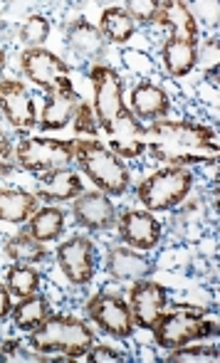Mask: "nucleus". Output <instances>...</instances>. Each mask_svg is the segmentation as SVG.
I'll use <instances>...</instances> for the list:
<instances>
[{
	"label": "nucleus",
	"mask_w": 220,
	"mask_h": 363,
	"mask_svg": "<svg viewBox=\"0 0 220 363\" xmlns=\"http://www.w3.org/2000/svg\"><path fill=\"white\" fill-rule=\"evenodd\" d=\"M119 238L134 250H153L161 242V223L148 211H126L116 220Z\"/></svg>",
	"instance_id": "4468645a"
},
{
	"label": "nucleus",
	"mask_w": 220,
	"mask_h": 363,
	"mask_svg": "<svg viewBox=\"0 0 220 363\" xmlns=\"http://www.w3.org/2000/svg\"><path fill=\"white\" fill-rule=\"evenodd\" d=\"M20 168L33 173H50L67 168L75 161V141L62 139H25L15 148Z\"/></svg>",
	"instance_id": "423d86ee"
},
{
	"label": "nucleus",
	"mask_w": 220,
	"mask_h": 363,
	"mask_svg": "<svg viewBox=\"0 0 220 363\" xmlns=\"http://www.w3.org/2000/svg\"><path fill=\"white\" fill-rule=\"evenodd\" d=\"M82 104V96L75 89H57L50 91L45 96L43 106V119L38 126H43V131H60L75 119L77 109Z\"/></svg>",
	"instance_id": "f3484780"
},
{
	"label": "nucleus",
	"mask_w": 220,
	"mask_h": 363,
	"mask_svg": "<svg viewBox=\"0 0 220 363\" xmlns=\"http://www.w3.org/2000/svg\"><path fill=\"white\" fill-rule=\"evenodd\" d=\"M168 363H213L218 361V349L216 346H178V349H171L168 354Z\"/></svg>",
	"instance_id": "c85d7f7f"
},
{
	"label": "nucleus",
	"mask_w": 220,
	"mask_h": 363,
	"mask_svg": "<svg viewBox=\"0 0 220 363\" xmlns=\"http://www.w3.org/2000/svg\"><path fill=\"white\" fill-rule=\"evenodd\" d=\"M0 109H3L5 119L15 129H33V126H38L35 101L30 96V91L25 89L23 82L18 79L0 82Z\"/></svg>",
	"instance_id": "ddd939ff"
},
{
	"label": "nucleus",
	"mask_w": 220,
	"mask_h": 363,
	"mask_svg": "<svg viewBox=\"0 0 220 363\" xmlns=\"http://www.w3.org/2000/svg\"><path fill=\"white\" fill-rule=\"evenodd\" d=\"M5 252H8V257L13 259V262H18V264H38V262H43V259L48 257V250H45V245L40 242V240H35L28 230L13 235V238H10V242L5 245Z\"/></svg>",
	"instance_id": "a878e982"
},
{
	"label": "nucleus",
	"mask_w": 220,
	"mask_h": 363,
	"mask_svg": "<svg viewBox=\"0 0 220 363\" xmlns=\"http://www.w3.org/2000/svg\"><path fill=\"white\" fill-rule=\"evenodd\" d=\"M10 311H13V299H10V291H8V287H3V284H0V319H5Z\"/></svg>",
	"instance_id": "4c0bfd02"
},
{
	"label": "nucleus",
	"mask_w": 220,
	"mask_h": 363,
	"mask_svg": "<svg viewBox=\"0 0 220 363\" xmlns=\"http://www.w3.org/2000/svg\"><path fill=\"white\" fill-rule=\"evenodd\" d=\"M92 91H94V116L101 129H109L111 121L124 109V82L119 72L109 65L92 67Z\"/></svg>",
	"instance_id": "6e6552de"
},
{
	"label": "nucleus",
	"mask_w": 220,
	"mask_h": 363,
	"mask_svg": "<svg viewBox=\"0 0 220 363\" xmlns=\"http://www.w3.org/2000/svg\"><path fill=\"white\" fill-rule=\"evenodd\" d=\"M20 359H28V361H53L48 359V354H40V351H28L20 341L10 339L5 341V346L0 349V361H20Z\"/></svg>",
	"instance_id": "7c9ffc66"
},
{
	"label": "nucleus",
	"mask_w": 220,
	"mask_h": 363,
	"mask_svg": "<svg viewBox=\"0 0 220 363\" xmlns=\"http://www.w3.org/2000/svg\"><path fill=\"white\" fill-rule=\"evenodd\" d=\"M168 94L151 82H139L131 91V114L136 119H163L168 114Z\"/></svg>",
	"instance_id": "a211bd4d"
},
{
	"label": "nucleus",
	"mask_w": 220,
	"mask_h": 363,
	"mask_svg": "<svg viewBox=\"0 0 220 363\" xmlns=\"http://www.w3.org/2000/svg\"><path fill=\"white\" fill-rule=\"evenodd\" d=\"M57 264L62 274L77 287H84L94 277V245L89 238H72L57 247Z\"/></svg>",
	"instance_id": "9d476101"
},
{
	"label": "nucleus",
	"mask_w": 220,
	"mask_h": 363,
	"mask_svg": "<svg viewBox=\"0 0 220 363\" xmlns=\"http://www.w3.org/2000/svg\"><path fill=\"white\" fill-rule=\"evenodd\" d=\"M75 218L87 230H111L116 225V211L109 196L101 191L82 193L75 201Z\"/></svg>",
	"instance_id": "dca6fc26"
},
{
	"label": "nucleus",
	"mask_w": 220,
	"mask_h": 363,
	"mask_svg": "<svg viewBox=\"0 0 220 363\" xmlns=\"http://www.w3.org/2000/svg\"><path fill=\"white\" fill-rule=\"evenodd\" d=\"M72 121H75L77 136H97V131H99V124H97L94 111H92V106L84 104V101L79 104V109H77Z\"/></svg>",
	"instance_id": "473e14b6"
},
{
	"label": "nucleus",
	"mask_w": 220,
	"mask_h": 363,
	"mask_svg": "<svg viewBox=\"0 0 220 363\" xmlns=\"http://www.w3.org/2000/svg\"><path fill=\"white\" fill-rule=\"evenodd\" d=\"M99 33L104 35V40L114 45H126L136 33V23L129 18L124 8H106L101 13V20H99Z\"/></svg>",
	"instance_id": "393cba45"
},
{
	"label": "nucleus",
	"mask_w": 220,
	"mask_h": 363,
	"mask_svg": "<svg viewBox=\"0 0 220 363\" xmlns=\"http://www.w3.org/2000/svg\"><path fill=\"white\" fill-rule=\"evenodd\" d=\"M38 213V196L28 191H3L0 188V220L25 223Z\"/></svg>",
	"instance_id": "4be33fe9"
},
{
	"label": "nucleus",
	"mask_w": 220,
	"mask_h": 363,
	"mask_svg": "<svg viewBox=\"0 0 220 363\" xmlns=\"http://www.w3.org/2000/svg\"><path fill=\"white\" fill-rule=\"evenodd\" d=\"M82 178L67 168H57V171L40 173L38 181V198L43 201H72L82 196Z\"/></svg>",
	"instance_id": "6ab92c4d"
},
{
	"label": "nucleus",
	"mask_w": 220,
	"mask_h": 363,
	"mask_svg": "<svg viewBox=\"0 0 220 363\" xmlns=\"http://www.w3.org/2000/svg\"><path fill=\"white\" fill-rule=\"evenodd\" d=\"M126 13H129V18L134 20V23H153V18H156V10H158V0H129L126 3Z\"/></svg>",
	"instance_id": "2f4dec72"
},
{
	"label": "nucleus",
	"mask_w": 220,
	"mask_h": 363,
	"mask_svg": "<svg viewBox=\"0 0 220 363\" xmlns=\"http://www.w3.org/2000/svg\"><path fill=\"white\" fill-rule=\"evenodd\" d=\"M87 314L92 316V321L104 334L114 336V339H129L134 334V319H131L129 301H124L121 296L99 291L87 304Z\"/></svg>",
	"instance_id": "1a4fd4ad"
},
{
	"label": "nucleus",
	"mask_w": 220,
	"mask_h": 363,
	"mask_svg": "<svg viewBox=\"0 0 220 363\" xmlns=\"http://www.w3.org/2000/svg\"><path fill=\"white\" fill-rule=\"evenodd\" d=\"M5 287H8L10 294L23 299V296L40 291V274L33 267H28V264H13L8 269V274H5Z\"/></svg>",
	"instance_id": "cd10ccee"
},
{
	"label": "nucleus",
	"mask_w": 220,
	"mask_h": 363,
	"mask_svg": "<svg viewBox=\"0 0 220 363\" xmlns=\"http://www.w3.org/2000/svg\"><path fill=\"white\" fill-rule=\"evenodd\" d=\"M15 168H18V161H15L13 144H10V139L3 134V129H0V176H8Z\"/></svg>",
	"instance_id": "f704fd0d"
},
{
	"label": "nucleus",
	"mask_w": 220,
	"mask_h": 363,
	"mask_svg": "<svg viewBox=\"0 0 220 363\" xmlns=\"http://www.w3.org/2000/svg\"><path fill=\"white\" fill-rule=\"evenodd\" d=\"M87 361H106V363H116V361H124V354L119 351L109 349V346H92L87 351Z\"/></svg>",
	"instance_id": "c9c22d12"
},
{
	"label": "nucleus",
	"mask_w": 220,
	"mask_h": 363,
	"mask_svg": "<svg viewBox=\"0 0 220 363\" xmlns=\"http://www.w3.org/2000/svg\"><path fill=\"white\" fill-rule=\"evenodd\" d=\"M106 269L114 279H146L153 272V262L134 250L114 247L106 257Z\"/></svg>",
	"instance_id": "aec40b11"
},
{
	"label": "nucleus",
	"mask_w": 220,
	"mask_h": 363,
	"mask_svg": "<svg viewBox=\"0 0 220 363\" xmlns=\"http://www.w3.org/2000/svg\"><path fill=\"white\" fill-rule=\"evenodd\" d=\"M166 304H168L166 287H161L156 282H146V279H136V284L131 287L129 294V309H131L134 326L151 331Z\"/></svg>",
	"instance_id": "f8f14e48"
},
{
	"label": "nucleus",
	"mask_w": 220,
	"mask_h": 363,
	"mask_svg": "<svg viewBox=\"0 0 220 363\" xmlns=\"http://www.w3.org/2000/svg\"><path fill=\"white\" fill-rule=\"evenodd\" d=\"M153 23L161 25L163 30H168L171 40H183V43L198 45V38H201L198 23L186 3H178V0H158V10H156Z\"/></svg>",
	"instance_id": "2eb2a0df"
},
{
	"label": "nucleus",
	"mask_w": 220,
	"mask_h": 363,
	"mask_svg": "<svg viewBox=\"0 0 220 363\" xmlns=\"http://www.w3.org/2000/svg\"><path fill=\"white\" fill-rule=\"evenodd\" d=\"M106 134H109V151L119 158H139L146 151V126H141V121L126 106L116 114Z\"/></svg>",
	"instance_id": "9b49d317"
},
{
	"label": "nucleus",
	"mask_w": 220,
	"mask_h": 363,
	"mask_svg": "<svg viewBox=\"0 0 220 363\" xmlns=\"http://www.w3.org/2000/svg\"><path fill=\"white\" fill-rule=\"evenodd\" d=\"M3 65H5V52L0 50V67H3Z\"/></svg>",
	"instance_id": "58836bf2"
},
{
	"label": "nucleus",
	"mask_w": 220,
	"mask_h": 363,
	"mask_svg": "<svg viewBox=\"0 0 220 363\" xmlns=\"http://www.w3.org/2000/svg\"><path fill=\"white\" fill-rule=\"evenodd\" d=\"M20 67H23V72L30 82H35L48 94L57 89H75L72 79H70V72H72L70 65L55 52H50V50L28 48L20 55Z\"/></svg>",
	"instance_id": "0eeeda50"
},
{
	"label": "nucleus",
	"mask_w": 220,
	"mask_h": 363,
	"mask_svg": "<svg viewBox=\"0 0 220 363\" xmlns=\"http://www.w3.org/2000/svg\"><path fill=\"white\" fill-rule=\"evenodd\" d=\"M201 62V69L208 77H216L218 72V65H220V55H218V40H208L206 45L201 48V57L196 60V65Z\"/></svg>",
	"instance_id": "72a5a7b5"
},
{
	"label": "nucleus",
	"mask_w": 220,
	"mask_h": 363,
	"mask_svg": "<svg viewBox=\"0 0 220 363\" xmlns=\"http://www.w3.org/2000/svg\"><path fill=\"white\" fill-rule=\"evenodd\" d=\"M153 339L163 349H178L191 341H203L218 331L216 321H208L203 314H193V311H171L163 314L153 324Z\"/></svg>",
	"instance_id": "39448f33"
},
{
	"label": "nucleus",
	"mask_w": 220,
	"mask_h": 363,
	"mask_svg": "<svg viewBox=\"0 0 220 363\" xmlns=\"http://www.w3.org/2000/svg\"><path fill=\"white\" fill-rule=\"evenodd\" d=\"M48 35H50V20L43 18V15L28 18V23L20 30V38H23V43L30 45V48H40V45L48 40Z\"/></svg>",
	"instance_id": "c756f323"
},
{
	"label": "nucleus",
	"mask_w": 220,
	"mask_h": 363,
	"mask_svg": "<svg viewBox=\"0 0 220 363\" xmlns=\"http://www.w3.org/2000/svg\"><path fill=\"white\" fill-rule=\"evenodd\" d=\"M10 314H13V324L20 331H33L50 316V301L40 291H35L30 296H23L18 301V306H13Z\"/></svg>",
	"instance_id": "b1692460"
},
{
	"label": "nucleus",
	"mask_w": 220,
	"mask_h": 363,
	"mask_svg": "<svg viewBox=\"0 0 220 363\" xmlns=\"http://www.w3.org/2000/svg\"><path fill=\"white\" fill-rule=\"evenodd\" d=\"M161 57H163V67L171 77H186L196 67V60H198V48L191 43H183V40H171L163 45L161 50Z\"/></svg>",
	"instance_id": "5701e85b"
},
{
	"label": "nucleus",
	"mask_w": 220,
	"mask_h": 363,
	"mask_svg": "<svg viewBox=\"0 0 220 363\" xmlns=\"http://www.w3.org/2000/svg\"><path fill=\"white\" fill-rule=\"evenodd\" d=\"M28 346L40 354H60L65 359H82L94 346V334L84 321L75 316H48L38 329L30 331Z\"/></svg>",
	"instance_id": "f03ea898"
},
{
	"label": "nucleus",
	"mask_w": 220,
	"mask_h": 363,
	"mask_svg": "<svg viewBox=\"0 0 220 363\" xmlns=\"http://www.w3.org/2000/svg\"><path fill=\"white\" fill-rule=\"evenodd\" d=\"M65 230V213L60 208H43L28 223V233L40 242H53Z\"/></svg>",
	"instance_id": "bb28decb"
},
{
	"label": "nucleus",
	"mask_w": 220,
	"mask_h": 363,
	"mask_svg": "<svg viewBox=\"0 0 220 363\" xmlns=\"http://www.w3.org/2000/svg\"><path fill=\"white\" fill-rule=\"evenodd\" d=\"M67 45L79 57L94 60L104 52L106 40L97 25H92L87 18H77L67 25Z\"/></svg>",
	"instance_id": "412c9836"
},
{
	"label": "nucleus",
	"mask_w": 220,
	"mask_h": 363,
	"mask_svg": "<svg viewBox=\"0 0 220 363\" xmlns=\"http://www.w3.org/2000/svg\"><path fill=\"white\" fill-rule=\"evenodd\" d=\"M129 55L131 60H136L134 65H129L131 69H134V72H141V74H151V60L146 57V55H139V52H126Z\"/></svg>",
	"instance_id": "e433bc0d"
},
{
	"label": "nucleus",
	"mask_w": 220,
	"mask_h": 363,
	"mask_svg": "<svg viewBox=\"0 0 220 363\" xmlns=\"http://www.w3.org/2000/svg\"><path fill=\"white\" fill-rule=\"evenodd\" d=\"M75 158L89 181L106 196H124L129 191V168L116 153L99 141H75Z\"/></svg>",
	"instance_id": "7ed1b4c3"
},
{
	"label": "nucleus",
	"mask_w": 220,
	"mask_h": 363,
	"mask_svg": "<svg viewBox=\"0 0 220 363\" xmlns=\"http://www.w3.org/2000/svg\"><path fill=\"white\" fill-rule=\"evenodd\" d=\"M193 186V176L188 168H178V166H168L156 171L153 176H148L146 181L139 183V196L141 206L148 213H161V211H171L173 206L186 201V196L191 193Z\"/></svg>",
	"instance_id": "20e7f679"
},
{
	"label": "nucleus",
	"mask_w": 220,
	"mask_h": 363,
	"mask_svg": "<svg viewBox=\"0 0 220 363\" xmlns=\"http://www.w3.org/2000/svg\"><path fill=\"white\" fill-rule=\"evenodd\" d=\"M144 139L148 153L156 161L178 168H186L191 163H216L220 153L216 131L206 124H193V121L158 119L146 126Z\"/></svg>",
	"instance_id": "f257e3e1"
}]
</instances>
